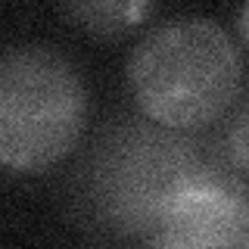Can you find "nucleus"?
Listing matches in <instances>:
<instances>
[{"mask_svg": "<svg viewBox=\"0 0 249 249\" xmlns=\"http://www.w3.org/2000/svg\"><path fill=\"white\" fill-rule=\"evenodd\" d=\"M246 246H249V233H246Z\"/></svg>", "mask_w": 249, "mask_h": 249, "instance_id": "obj_8", "label": "nucleus"}, {"mask_svg": "<svg viewBox=\"0 0 249 249\" xmlns=\"http://www.w3.org/2000/svg\"><path fill=\"white\" fill-rule=\"evenodd\" d=\"M88 93L56 50L22 47L0 56V168L44 171L75 150Z\"/></svg>", "mask_w": 249, "mask_h": 249, "instance_id": "obj_3", "label": "nucleus"}, {"mask_svg": "<svg viewBox=\"0 0 249 249\" xmlns=\"http://www.w3.org/2000/svg\"><path fill=\"white\" fill-rule=\"evenodd\" d=\"M221 165L190 131L128 122L106 134L88 171L84 196L93 218L119 237L150 243L165 202L190 178Z\"/></svg>", "mask_w": 249, "mask_h": 249, "instance_id": "obj_2", "label": "nucleus"}, {"mask_svg": "<svg viewBox=\"0 0 249 249\" xmlns=\"http://www.w3.org/2000/svg\"><path fill=\"white\" fill-rule=\"evenodd\" d=\"M249 187L224 165L190 178L162 209L150 246L215 249L246 246Z\"/></svg>", "mask_w": 249, "mask_h": 249, "instance_id": "obj_4", "label": "nucleus"}, {"mask_svg": "<svg viewBox=\"0 0 249 249\" xmlns=\"http://www.w3.org/2000/svg\"><path fill=\"white\" fill-rule=\"evenodd\" d=\"M69 19L93 37H122L146 19L153 0H62Z\"/></svg>", "mask_w": 249, "mask_h": 249, "instance_id": "obj_5", "label": "nucleus"}, {"mask_svg": "<svg viewBox=\"0 0 249 249\" xmlns=\"http://www.w3.org/2000/svg\"><path fill=\"white\" fill-rule=\"evenodd\" d=\"M237 31H240V41L249 47V0H243V6L237 13Z\"/></svg>", "mask_w": 249, "mask_h": 249, "instance_id": "obj_7", "label": "nucleus"}, {"mask_svg": "<svg viewBox=\"0 0 249 249\" xmlns=\"http://www.w3.org/2000/svg\"><path fill=\"white\" fill-rule=\"evenodd\" d=\"M243 62L233 41L209 19H181L143 37L128 62L131 97L143 119L199 131L233 106Z\"/></svg>", "mask_w": 249, "mask_h": 249, "instance_id": "obj_1", "label": "nucleus"}, {"mask_svg": "<svg viewBox=\"0 0 249 249\" xmlns=\"http://www.w3.org/2000/svg\"><path fill=\"white\" fill-rule=\"evenodd\" d=\"M228 159H231V165L240 171V175H246L249 178V93H246V100L240 103L237 109V115H233V122H231V128H228Z\"/></svg>", "mask_w": 249, "mask_h": 249, "instance_id": "obj_6", "label": "nucleus"}]
</instances>
